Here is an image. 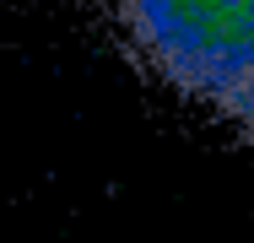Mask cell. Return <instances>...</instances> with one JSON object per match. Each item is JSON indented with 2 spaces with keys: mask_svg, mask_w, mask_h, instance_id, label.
<instances>
[{
  "mask_svg": "<svg viewBox=\"0 0 254 243\" xmlns=\"http://www.w3.org/2000/svg\"><path fill=\"white\" fill-rule=\"evenodd\" d=\"M162 81L238 119L254 92V0H114Z\"/></svg>",
  "mask_w": 254,
  "mask_h": 243,
  "instance_id": "6da1fadb",
  "label": "cell"
},
{
  "mask_svg": "<svg viewBox=\"0 0 254 243\" xmlns=\"http://www.w3.org/2000/svg\"><path fill=\"white\" fill-rule=\"evenodd\" d=\"M233 124H238V130H249V135H254V92L244 97V108H238V119H233Z\"/></svg>",
  "mask_w": 254,
  "mask_h": 243,
  "instance_id": "7a4b0ae2",
  "label": "cell"
}]
</instances>
